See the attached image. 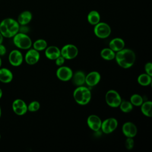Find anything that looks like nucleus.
<instances>
[{
  "label": "nucleus",
  "instance_id": "1",
  "mask_svg": "<svg viewBox=\"0 0 152 152\" xmlns=\"http://www.w3.org/2000/svg\"><path fill=\"white\" fill-rule=\"evenodd\" d=\"M115 59L117 64L123 68L131 67L135 61V54L129 49H123L115 53Z\"/></svg>",
  "mask_w": 152,
  "mask_h": 152
},
{
  "label": "nucleus",
  "instance_id": "2",
  "mask_svg": "<svg viewBox=\"0 0 152 152\" xmlns=\"http://www.w3.org/2000/svg\"><path fill=\"white\" fill-rule=\"evenodd\" d=\"M20 24L14 18H6L0 23V33L4 37H13L19 32Z\"/></svg>",
  "mask_w": 152,
  "mask_h": 152
},
{
  "label": "nucleus",
  "instance_id": "3",
  "mask_svg": "<svg viewBox=\"0 0 152 152\" xmlns=\"http://www.w3.org/2000/svg\"><path fill=\"white\" fill-rule=\"evenodd\" d=\"M73 97L75 101L80 105L88 104L91 98L90 90L86 87L78 86L73 92Z\"/></svg>",
  "mask_w": 152,
  "mask_h": 152
},
{
  "label": "nucleus",
  "instance_id": "4",
  "mask_svg": "<svg viewBox=\"0 0 152 152\" xmlns=\"http://www.w3.org/2000/svg\"><path fill=\"white\" fill-rule=\"evenodd\" d=\"M14 45L21 49H28L32 46V41L30 37L24 33L18 32L13 37Z\"/></svg>",
  "mask_w": 152,
  "mask_h": 152
},
{
  "label": "nucleus",
  "instance_id": "5",
  "mask_svg": "<svg viewBox=\"0 0 152 152\" xmlns=\"http://www.w3.org/2000/svg\"><path fill=\"white\" fill-rule=\"evenodd\" d=\"M94 34L100 39H106L108 37L111 33V28L110 26L104 22H99L94 26Z\"/></svg>",
  "mask_w": 152,
  "mask_h": 152
},
{
  "label": "nucleus",
  "instance_id": "6",
  "mask_svg": "<svg viewBox=\"0 0 152 152\" xmlns=\"http://www.w3.org/2000/svg\"><path fill=\"white\" fill-rule=\"evenodd\" d=\"M107 104L111 107H119L122 99L120 94L116 90H110L107 91L105 96Z\"/></svg>",
  "mask_w": 152,
  "mask_h": 152
},
{
  "label": "nucleus",
  "instance_id": "7",
  "mask_svg": "<svg viewBox=\"0 0 152 152\" xmlns=\"http://www.w3.org/2000/svg\"><path fill=\"white\" fill-rule=\"evenodd\" d=\"M78 53V48L72 44H67L64 46L61 50V55L65 59H72L77 57Z\"/></svg>",
  "mask_w": 152,
  "mask_h": 152
},
{
  "label": "nucleus",
  "instance_id": "8",
  "mask_svg": "<svg viewBox=\"0 0 152 152\" xmlns=\"http://www.w3.org/2000/svg\"><path fill=\"white\" fill-rule=\"evenodd\" d=\"M56 75L58 78L61 81H68L71 79L73 72L69 67L62 65L57 69Z\"/></svg>",
  "mask_w": 152,
  "mask_h": 152
},
{
  "label": "nucleus",
  "instance_id": "9",
  "mask_svg": "<svg viewBox=\"0 0 152 152\" xmlns=\"http://www.w3.org/2000/svg\"><path fill=\"white\" fill-rule=\"evenodd\" d=\"M118 121L114 118H109L102 122L101 128L102 131L106 134H110L114 131L118 126Z\"/></svg>",
  "mask_w": 152,
  "mask_h": 152
},
{
  "label": "nucleus",
  "instance_id": "10",
  "mask_svg": "<svg viewBox=\"0 0 152 152\" xmlns=\"http://www.w3.org/2000/svg\"><path fill=\"white\" fill-rule=\"evenodd\" d=\"M12 109L14 112L18 116L24 115L28 110L27 105L26 102L21 99H17L13 101Z\"/></svg>",
  "mask_w": 152,
  "mask_h": 152
},
{
  "label": "nucleus",
  "instance_id": "11",
  "mask_svg": "<svg viewBox=\"0 0 152 152\" xmlns=\"http://www.w3.org/2000/svg\"><path fill=\"white\" fill-rule=\"evenodd\" d=\"M8 61L11 65L14 66H18L23 63V54L20 50L17 49H14L11 50L9 53Z\"/></svg>",
  "mask_w": 152,
  "mask_h": 152
},
{
  "label": "nucleus",
  "instance_id": "12",
  "mask_svg": "<svg viewBox=\"0 0 152 152\" xmlns=\"http://www.w3.org/2000/svg\"><path fill=\"white\" fill-rule=\"evenodd\" d=\"M24 59L28 65L36 64L40 59V53L36 49L30 48L25 55Z\"/></svg>",
  "mask_w": 152,
  "mask_h": 152
},
{
  "label": "nucleus",
  "instance_id": "13",
  "mask_svg": "<svg viewBox=\"0 0 152 152\" xmlns=\"http://www.w3.org/2000/svg\"><path fill=\"white\" fill-rule=\"evenodd\" d=\"M122 133L126 137H134L137 133V128L134 124L131 122H126L122 125Z\"/></svg>",
  "mask_w": 152,
  "mask_h": 152
},
{
  "label": "nucleus",
  "instance_id": "14",
  "mask_svg": "<svg viewBox=\"0 0 152 152\" xmlns=\"http://www.w3.org/2000/svg\"><path fill=\"white\" fill-rule=\"evenodd\" d=\"M101 80V75L97 71H92L86 75L85 83L90 86L93 87L96 86Z\"/></svg>",
  "mask_w": 152,
  "mask_h": 152
},
{
  "label": "nucleus",
  "instance_id": "15",
  "mask_svg": "<svg viewBox=\"0 0 152 152\" xmlns=\"http://www.w3.org/2000/svg\"><path fill=\"white\" fill-rule=\"evenodd\" d=\"M102 121L100 118L95 115H90L87 120L88 127L94 131H98L101 128Z\"/></svg>",
  "mask_w": 152,
  "mask_h": 152
},
{
  "label": "nucleus",
  "instance_id": "16",
  "mask_svg": "<svg viewBox=\"0 0 152 152\" xmlns=\"http://www.w3.org/2000/svg\"><path fill=\"white\" fill-rule=\"evenodd\" d=\"M45 56L50 60H55L61 55V50L55 46H47L45 49Z\"/></svg>",
  "mask_w": 152,
  "mask_h": 152
},
{
  "label": "nucleus",
  "instance_id": "17",
  "mask_svg": "<svg viewBox=\"0 0 152 152\" xmlns=\"http://www.w3.org/2000/svg\"><path fill=\"white\" fill-rule=\"evenodd\" d=\"M32 13L28 10L22 11L18 16L17 22L20 26H26L32 20Z\"/></svg>",
  "mask_w": 152,
  "mask_h": 152
},
{
  "label": "nucleus",
  "instance_id": "18",
  "mask_svg": "<svg viewBox=\"0 0 152 152\" xmlns=\"http://www.w3.org/2000/svg\"><path fill=\"white\" fill-rule=\"evenodd\" d=\"M109 48L114 52H118L123 49L125 47L124 40L119 37H116L112 39L109 43Z\"/></svg>",
  "mask_w": 152,
  "mask_h": 152
},
{
  "label": "nucleus",
  "instance_id": "19",
  "mask_svg": "<svg viewBox=\"0 0 152 152\" xmlns=\"http://www.w3.org/2000/svg\"><path fill=\"white\" fill-rule=\"evenodd\" d=\"M73 84L75 86H81L85 84L86 75L84 72L81 71H78L74 74H73L71 78Z\"/></svg>",
  "mask_w": 152,
  "mask_h": 152
},
{
  "label": "nucleus",
  "instance_id": "20",
  "mask_svg": "<svg viewBox=\"0 0 152 152\" xmlns=\"http://www.w3.org/2000/svg\"><path fill=\"white\" fill-rule=\"evenodd\" d=\"M13 79L12 72L7 68H0V81L3 83H9Z\"/></svg>",
  "mask_w": 152,
  "mask_h": 152
},
{
  "label": "nucleus",
  "instance_id": "21",
  "mask_svg": "<svg viewBox=\"0 0 152 152\" xmlns=\"http://www.w3.org/2000/svg\"><path fill=\"white\" fill-rule=\"evenodd\" d=\"M87 21L89 24L95 26L100 21V15L96 10L90 11L87 15Z\"/></svg>",
  "mask_w": 152,
  "mask_h": 152
},
{
  "label": "nucleus",
  "instance_id": "22",
  "mask_svg": "<svg viewBox=\"0 0 152 152\" xmlns=\"http://www.w3.org/2000/svg\"><path fill=\"white\" fill-rule=\"evenodd\" d=\"M141 106V111L142 114L147 117L152 116V102L151 101H146L143 102Z\"/></svg>",
  "mask_w": 152,
  "mask_h": 152
},
{
  "label": "nucleus",
  "instance_id": "23",
  "mask_svg": "<svg viewBox=\"0 0 152 152\" xmlns=\"http://www.w3.org/2000/svg\"><path fill=\"white\" fill-rule=\"evenodd\" d=\"M100 55L104 60L111 61L115 59V53L110 48H104L101 50Z\"/></svg>",
  "mask_w": 152,
  "mask_h": 152
},
{
  "label": "nucleus",
  "instance_id": "24",
  "mask_svg": "<svg viewBox=\"0 0 152 152\" xmlns=\"http://www.w3.org/2000/svg\"><path fill=\"white\" fill-rule=\"evenodd\" d=\"M151 76L147 74H141L137 78V81L142 86H147L151 83Z\"/></svg>",
  "mask_w": 152,
  "mask_h": 152
},
{
  "label": "nucleus",
  "instance_id": "25",
  "mask_svg": "<svg viewBox=\"0 0 152 152\" xmlns=\"http://www.w3.org/2000/svg\"><path fill=\"white\" fill-rule=\"evenodd\" d=\"M33 49H36L37 51H42L43 50H45L47 46L48 43L47 42L42 39H37L36 40L33 44Z\"/></svg>",
  "mask_w": 152,
  "mask_h": 152
},
{
  "label": "nucleus",
  "instance_id": "26",
  "mask_svg": "<svg viewBox=\"0 0 152 152\" xmlns=\"http://www.w3.org/2000/svg\"><path fill=\"white\" fill-rule=\"evenodd\" d=\"M119 106L121 110L124 113L130 112L133 109V105L131 104V103L126 100L121 101Z\"/></svg>",
  "mask_w": 152,
  "mask_h": 152
},
{
  "label": "nucleus",
  "instance_id": "27",
  "mask_svg": "<svg viewBox=\"0 0 152 152\" xmlns=\"http://www.w3.org/2000/svg\"><path fill=\"white\" fill-rule=\"evenodd\" d=\"M130 102L133 106H140L143 103V99L140 94H134L130 97Z\"/></svg>",
  "mask_w": 152,
  "mask_h": 152
},
{
  "label": "nucleus",
  "instance_id": "28",
  "mask_svg": "<svg viewBox=\"0 0 152 152\" xmlns=\"http://www.w3.org/2000/svg\"><path fill=\"white\" fill-rule=\"evenodd\" d=\"M40 107V104L37 101H33L27 105V110L30 112H36L37 111Z\"/></svg>",
  "mask_w": 152,
  "mask_h": 152
},
{
  "label": "nucleus",
  "instance_id": "29",
  "mask_svg": "<svg viewBox=\"0 0 152 152\" xmlns=\"http://www.w3.org/2000/svg\"><path fill=\"white\" fill-rule=\"evenodd\" d=\"M125 147L127 150H131L134 146V141L132 138L127 137L125 142Z\"/></svg>",
  "mask_w": 152,
  "mask_h": 152
},
{
  "label": "nucleus",
  "instance_id": "30",
  "mask_svg": "<svg viewBox=\"0 0 152 152\" xmlns=\"http://www.w3.org/2000/svg\"><path fill=\"white\" fill-rule=\"evenodd\" d=\"M146 74L152 76V64L151 62H147L145 65L144 67Z\"/></svg>",
  "mask_w": 152,
  "mask_h": 152
},
{
  "label": "nucleus",
  "instance_id": "31",
  "mask_svg": "<svg viewBox=\"0 0 152 152\" xmlns=\"http://www.w3.org/2000/svg\"><path fill=\"white\" fill-rule=\"evenodd\" d=\"M65 59L61 55H60L59 57H58L55 61V64L57 65V66H62L64 62H65Z\"/></svg>",
  "mask_w": 152,
  "mask_h": 152
},
{
  "label": "nucleus",
  "instance_id": "32",
  "mask_svg": "<svg viewBox=\"0 0 152 152\" xmlns=\"http://www.w3.org/2000/svg\"><path fill=\"white\" fill-rule=\"evenodd\" d=\"M7 52V49L5 46L2 45V43L0 44V56H4L5 55Z\"/></svg>",
  "mask_w": 152,
  "mask_h": 152
},
{
  "label": "nucleus",
  "instance_id": "33",
  "mask_svg": "<svg viewBox=\"0 0 152 152\" xmlns=\"http://www.w3.org/2000/svg\"><path fill=\"white\" fill-rule=\"evenodd\" d=\"M3 40H4V37H3V36L1 34V33H0V44L2 43Z\"/></svg>",
  "mask_w": 152,
  "mask_h": 152
},
{
  "label": "nucleus",
  "instance_id": "34",
  "mask_svg": "<svg viewBox=\"0 0 152 152\" xmlns=\"http://www.w3.org/2000/svg\"><path fill=\"white\" fill-rule=\"evenodd\" d=\"M2 94H3L2 90V89L0 88V99H1V97H2Z\"/></svg>",
  "mask_w": 152,
  "mask_h": 152
},
{
  "label": "nucleus",
  "instance_id": "35",
  "mask_svg": "<svg viewBox=\"0 0 152 152\" xmlns=\"http://www.w3.org/2000/svg\"><path fill=\"white\" fill-rule=\"evenodd\" d=\"M1 65H2V59H1V58H0V68H1Z\"/></svg>",
  "mask_w": 152,
  "mask_h": 152
},
{
  "label": "nucleus",
  "instance_id": "36",
  "mask_svg": "<svg viewBox=\"0 0 152 152\" xmlns=\"http://www.w3.org/2000/svg\"><path fill=\"white\" fill-rule=\"evenodd\" d=\"M1 116V106H0V118Z\"/></svg>",
  "mask_w": 152,
  "mask_h": 152
},
{
  "label": "nucleus",
  "instance_id": "37",
  "mask_svg": "<svg viewBox=\"0 0 152 152\" xmlns=\"http://www.w3.org/2000/svg\"><path fill=\"white\" fill-rule=\"evenodd\" d=\"M0 139H1V134H0Z\"/></svg>",
  "mask_w": 152,
  "mask_h": 152
}]
</instances>
